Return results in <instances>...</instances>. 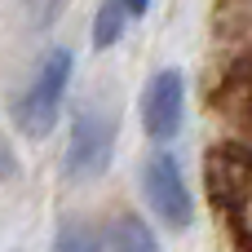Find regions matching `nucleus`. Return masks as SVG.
Returning a JSON list of instances; mask_svg holds the SVG:
<instances>
[{"label":"nucleus","instance_id":"nucleus-1","mask_svg":"<svg viewBox=\"0 0 252 252\" xmlns=\"http://www.w3.org/2000/svg\"><path fill=\"white\" fill-rule=\"evenodd\" d=\"M115 111L102 102H84L71 111V133H66V155H62V173L71 182H97L111 159H115Z\"/></svg>","mask_w":252,"mask_h":252},{"label":"nucleus","instance_id":"nucleus-2","mask_svg":"<svg viewBox=\"0 0 252 252\" xmlns=\"http://www.w3.org/2000/svg\"><path fill=\"white\" fill-rule=\"evenodd\" d=\"M71 75H75V53H71V49H53V53H44V62L35 66L31 84L22 89V97H18V106H13L18 128H22L31 142H44V137L58 128V115H62Z\"/></svg>","mask_w":252,"mask_h":252},{"label":"nucleus","instance_id":"nucleus-3","mask_svg":"<svg viewBox=\"0 0 252 252\" xmlns=\"http://www.w3.org/2000/svg\"><path fill=\"white\" fill-rule=\"evenodd\" d=\"M142 195H146V208L155 213V221L164 230H190V221H195V195H190L182 159L173 151H155L142 164Z\"/></svg>","mask_w":252,"mask_h":252},{"label":"nucleus","instance_id":"nucleus-4","mask_svg":"<svg viewBox=\"0 0 252 252\" xmlns=\"http://www.w3.org/2000/svg\"><path fill=\"white\" fill-rule=\"evenodd\" d=\"M186 124V75L177 66H159L142 89V133L151 142H173Z\"/></svg>","mask_w":252,"mask_h":252},{"label":"nucleus","instance_id":"nucleus-5","mask_svg":"<svg viewBox=\"0 0 252 252\" xmlns=\"http://www.w3.org/2000/svg\"><path fill=\"white\" fill-rule=\"evenodd\" d=\"M106 252H159V239H155V230L137 213H120L115 226H111Z\"/></svg>","mask_w":252,"mask_h":252},{"label":"nucleus","instance_id":"nucleus-6","mask_svg":"<svg viewBox=\"0 0 252 252\" xmlns=\"http://www.w3.org/2000/svg\"><path fill=\"white\" fill-rule=\"evenodd\" d=\"M124 31H128V9H124V0H102V4H97V13H93V27H89L93 49L102 53V49L120 44V35H124Z\"/></svg>","mask_w":252,"mask_h":252},{"label":"nucleus","instance_id":"nucleus-7","mask_svg":"<svg viewBox=\"0 0 252 252\" xmlns=\"http://www.w3.org/2000/svg\"><path fill=\"white\" fill-rule=\"evenodd\" d=\"M53 252H106V239L97 226L80 221V217H66L53 235Z\"/></svg>","mask_w":252,"mask_h":252},{"label":"nucleus","instance_id":"nucleus-8","mask_svg":"<svg viewBox=\"0 0 252 252\" xmlns=\"http://www.w3.org/2000/svg\"><path fill=\"white\" fill-rule=\"evenodd\" d=\"M9 177H18V151H13L9 133L0 128V182H9Z\"/></svg>","mask_w":252,"mask_h":252},{"label":"nucleus","instance_id":"nucleus-9","mask_svg":"<svg viewBox=\"0 0 252 252\" xmlns=\"http://www.w3.org/2000/svg\"><path fill=\"white\" fill-rule=\"evenodd\" d=\"M124 9H128V22H133V18H146L151 0H124Z\"/></svg>","mask_w":252,"mask_h":252}]
</instances>
